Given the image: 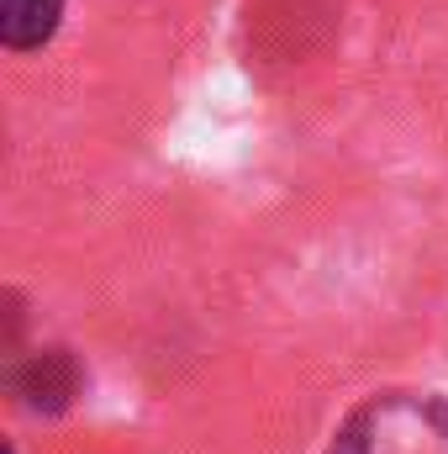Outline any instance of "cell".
Instances as JSON below:
<instances>
[{
    "label": "cell",
    "mask_w": 448,
    "mask_h": 454,
    "mask_svg": "<svg viewBox=\"0 0 448 454\" xmlns=\"http://www.w3.org/2000/svg\"><path fill=\"white\" fill-rule=\"evenodd\" d=\"M11 396L27 407V412H42V418H58L74 407L80 386H85V370L74 359V348L64 343H48V348H32V354H16L11 359V375H5Z\"/></svg>",
    "instance_id": "6da1fadb"
},
{
    "label": "cell",
    "mask_w": 448,
    "mask_h": 454,
    "mask_svg": "<svg viewBox=\"0 0 448 454\" xmlns=\"http://www.w3.org/2000/svg\"><path fill=\"white\" fill-rule=\"evenodd\" d=\"M64 21V0H0V43L11 53H32L53 43Z\"/></svg>",
    "instance_id": "7a4b0ae2"
}]
</instances>
